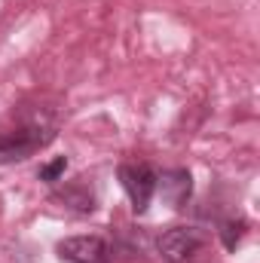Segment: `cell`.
Instances as JSON below:
<instances>
[{
    "instance_id": "cell-7",
    "label": "cell",
    "mask_w": 260,
    "mask_h": 263,
    "mask_svg": "<svg viewBox=\"0 0 260 263\" xmlns=\"http://www.w3.org/2000/svg\"><path fill=\"white\" fill-rule=\"evenodd\" d=\"M242 236H245V220H224V227H220V242H224L227 251H233Z\"/></svg>"
},
{
    "instance_id": "cell-4",
    "label": "cell",
    "mask_w": 260,
    "mask_h": 263,
    "mask_svg": "<svg viewBox=\"0 0 260 263\" xmlns=\"http://www.w3.org/2000/svg\"><path fill=\"white\" fill-rule=\"evenodd\" d=\"M59 257L67 263H110V245L101 236H70L59 245Z\"/></svg>"
},
{
    "instance_id": "cell-5",
    "label": "cell",
    "mask_w": 260,
    "mask_h": 263,
    "mask_svg": "<svg viewBox=\"0 0 260 263\" xmlns=\"http://www.w3.org/2000/svg\"><path fill=\"white\" fill-rule=\"evenodd\" d=\"M156 190L162 193V199L175 208H184L187 199L193 193V178L187 168H172V172H162L156 175Z\"/></svg>"
},
{
    "instance_id": "cell-3",
    "label": "cell",
    "mask_w": 260,
    "mask_h": 263,
    "mask_svg": "<svg viewBox=\"0 0 260 263\" xmlns=\"http://www.w3.org/2000/svg\"><path fill=\"white\" fill-rule=\"evenodd\" d=\"M156 248L169 263H190L202 248V236L193 227H172L159 236Z\"/></svg>"
},
{
    "instance_id": "cell-2",
    "label": "cell",
    "mask_w": 260,
    "mask_h": 263,
    "mask_svg": "<svg viewBox=\"0 0 260 263\" xmlns=\"http://www.w3.org/2000/svg\"><path fill=\"white\" fill-rule=\"evenodd\" d=\"M120 184L123 190L129 193V202L135 208V214H144L150 199L156 193V172L147 165V162H123L120 165Z\"/></svg>"
},
{
    "instance_id": "cell-1",
    "label": "cell",
    "mask_w": 260,
    "mask_h": 263,
    "mask_svg": "<svg viewBox=\"0 0 260 263\" xmlns=\"http://www.w3.org/2000/svg\"><path fill=\"white\" fill-rule=\"evenodd\" d=\"M55 138V126L46 123L43 117L28 120L15 129H3L0 132V165L6 162H22L31 153H37L40 147H46Z\"/></svg>"
},
{
    "instance_id": "cell-8",
    "label": "cell",
    "mask_w": 260,
    "mask_h": 263,
    "mask_svg": "<svg viewBox=\"0 0 260 263\" xmlns=\"http://www.w3.org/2000/svg\"><path fill=\"white\" fill-rule=\"evenodd\" d=\"M65 168H67V159H65V156H59V159H52L49 165H43V168H40V181L55 184V181L65 175Z\"/></svg>"
},
{
    "instance_id": "cell-6",
    "label": "cell",
    "mask_w": 260,
    "mask_h": 263,
    "mask_svg": "<svg viewBox=\"0 0 260 263\" xmlns=\"http://www.w3.org/2000/svg\"><path fill=\"white\" fill-rule=\"evenodd\" d=\"M59 199L65 202L67 208H73V211H80V214H86V211H92L95 208V196H92V190H86L83 184H77V187H67L59 193Z\"/></svg>"
}]
</instances>
